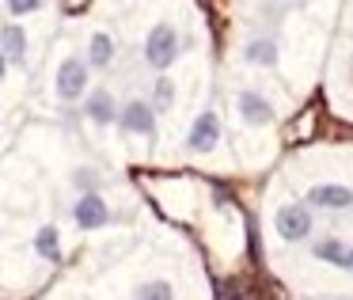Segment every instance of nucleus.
<instances>
[{
  "mask_svg": "<svg viewBox=\"0 0 353 300\" xmlns=\"http://www.w3.org/2000/svg\"><path fill=\"white\" fill-rule=\"evenodd\" d=\"M179 31L171 23H156L152 31H148V39H145V65L156 72V77H168V69L175 65V57H179Z\"/></svg>",
  "mask_w": 353,
  "mask_h": 300,
  "instance_id": "1",
  "label": "nucleus"
},
{
  "mask_svg": "<svg viewBox=\"0 0 353 300\" xmlns=\"http://www.w3.org/2000/svg\"><path fill=\"white\" fill-rule=\"evenodd\" d=\"M274 232H277V239H285V243H307V239L315 236L312 206H304V201H289V206H281L274 213Z\"/></svg>",
  "mask_w": 353,
  "mask_h": 300,
  "instance_id": "2",
  "label": "nucleus"
},
{
  "mask_svg": "<svg viewBox=\"0 0 353 300\" xmlns=\"http://www.w3.org/2000/svg\"><path fill=\"white\" fill-rule=\"evenodd\" d=\"M69 217L80 232H99L114 221V209H110V201L103 198V194H77Z\"/></svg>",
  "mask_w": 353,
  "mask_h": 300,
  "instance_id": "3",
  "label": "nucleus"
},
{
  "mask_svg": "<svg viewBox=\"0 0 353 300\" xmlns=\"http://www.w3.org/2000/svg\"><path fill=\"white\" fill-rule=\"evenodd\" d=\"M88 72H92V65L84 61V57H65L61 65H57V99L61 103H80V95L88 99Z\"/></svg>",
  "mask_w": 353,
  "mask_h": 300,
  "instance_id": "4",
  "label": "nucleus"
},
{
  "mask_svg": "<svg viewBox=\"0 0 353 300\" xmlns=\"http://www.w3.org/2000/svg\"><path fill=\"white\" fill-rule=\"evenodd\" d=\"M118 130L125 133V137H145L152 141L156 137V107L145 99H130L122 107V118H118Z\"/></svg>",
  "mask_w": 353,
  "mask_h": 300,
  "instance_id": "5",
  "label": "nucleus"
},
{
  "mask_svg": "<svg viewBox=\"0 0 353 300\" xmlns=\"http://www.w3.org/2000/svg\"><path fill=\"white\" fill-rule=\"evenodd\" d=\"M236 110H239V118H243L247 126H254V130H262V126H270L277 118L274 103H270L262 92H254V88H243V92L236 95Z\"/></svg>",
  "mask_w": 353,
  "mask_h": 300,
  "instance_id": "6",
  "label": "nucleus"
},
{
  "mask_svg": "<svg viewBox=\"0 0 353 300\" xmlns=\"http://www.w3.org/2000/svg\"><path fill=\"white\" fill-rule=\"evenodd\" d=\"M221 118L213 114V110H201L198 118L190 122V133H186V148L190 152H209V148L221 145Z\"/></svg>",
  "mask_w": 353,
  "mask_h": 300,
  "instance_id": "7",
  "label": "nucleus"
},
{
  "mask_svg": "<svg viewBox=\"0 0 353 300\" xmlns=\"http://www.w3.org/2000/svg\"><path fill=\"white\" fill-rule=\"evenodd\" d=\"M307 206L327 209V213H345V209H353V190L342 183H319L307 190Z\"/></svg>",
  "mask_w": 353,
  "mask_h": 300,
  "instance_id": "8",
  "label": "nucleus"
},
{
  "mask_svg": "<svg viewBox=\"0 0 353 300\" xmlns=\"http://www.w3.org/2000/svg\"><path fill=\"white\" fill-rule=\"evenodd\" d=\"M84 114L92 118L95 126H118V118H122V107L114 103V95L107 92V88H95V92H88V99H84Z\"/></svg>",
  "mask_w": 353,
  "mask_h": 300,
  "instance_id": "9",
  "label": "nucleus"
},
{
  "mask_svg": "<svg viewBox=\"0 0 353 300\" xmlns=\"http://www.w3.org/2000/svg\"><path fill=\"white\" fill-rule=\"evenodd\" d=\"M0 42H4V69H12V65H23V57H27V31L16 23V19H8V23H4Z\"/></svg>",
  "mask_w": 353,
  "mask_h": 300,
  "instance_id": "10",
  "label": "nucleus"
},
{
  "mask_svg": "<svg viewBox=\"0 0 353 300\" xmlns=\"http://www.w3.org/2000/svg\"><path fill=\"white\" fill-rule=\"evenodd\" d=\"M345 254H350V243H345V239H338V236H319V239H312V259H315V262H327V266L342 270V266H345Z\"/></svg>",
  "mask_w": 353,
  "mask_h": 300,
  "instance_id": "11",
  "label": "nucleus"
},
{
  "mask_svg": "<svg viewBox=\"0 0 353 300\" xmlns=\"http://www.w3.org/2000/svg\"><path fill=\"white\" fill-rule=\"evenodd\" d=\"M243 57H247V65H254V69H274L277 65V42L270 39V34H254V39L243 46Z\"/></svg>",
  "mask_w": 353,
  "mask_h": 300,
  "instance_id": "12",
  "label": "nucleus"
},
{
  "mask_svg": "<svg viewBox=\"0 0 353 300\" xmlns=\"http://www.w3.org/2000/svg\"><path fill=\"white\" fill-rule=\"evenodd\" d=\"M31 243H34V254H39L42 262H54V266L61 262V232H57L54 224H42Z\"/></svg>",
  "mask_w": 353,
  "mask_h": 300,
  "instance_id": "13",
  "label": "nucleus"
},
{
  "mask_svg": "<svg viewBox=\"0 0 353 300\" xmlns=\"http://www.w3.org/2000/svg\"><path fill=\"white\" fill-rule=\"evenodd\" d=\"M110 61H114V39L107 31H95L88 39V65L92 69H110Z\"/></svg>",
  "mask_w": 353,
  "mask_h": 300,
  "instance_id": "14",
  "label": "nucleus"
},
{
  "mask_svg": "<svg viewBox=\"0 0 353 300\" xmlns=\"http://www.w3.org/2000/svg\"><path fill=\"white\" fill-rule=\"evenodd\" d=\"M69 183H72L77 194H103L107 179H103V171H95V168H72Z\"/></svg>",
  "mask_w": 353,
  "mask_h": 300,
  "instance_id": "15",
  "label": "nucleus"
},
{
  "mask_svg": "<svg viewBox=\"0 0 353 300\" xmlns=\"http://www.w3.org/2000/svg\"><path fill=\"white\" fill-rule=\"evenodd\" d=\"M133 300H175V289L163 277H148V281H141L133 289Z\"/></svg>",
  "mask_w": 353,
  "mask_h": 300,
  "instance_id": "16",
  "label": "nucleus"
},
{
  "mask_svg": "<svg viewBox=\"0 0 353 300\" xmlns=\"http://www.w3.org/2000/svg\"><path fill=\"white\" fill-rule=\"evenodd\" d=\"M171 103H175V84H171V77H156V84H152V107L156 110H168Z\"/></svg>",
  "mask_w": 353,
  "mask_h": 300,
  "instance_id": "17",
  "label": "nucleus"
},
{
  "mask_svg": "<svg viewBox=\"0 0 353 300\" xmlns=\"http://www.w3.org/2000/svg\"><path fill=\"white\" fill-rule=\"evenodd\" d=\"M8 4V16L12 19H23V16H34L42 8V0H4Z\"/></svg>",
  "mask_w": 353,
  "mask_h": 300,
  "instance_id": "18",
  "label": "nucleus"
},
{
  "mask_svg": "<svg viewBox=\"0 0 353 300\" xmlns=\"http://www.w3.org/2000/svg\"><path fill=\"white\" fill-rule=\"evenodd\" d=\"M342 270H350V274H353V247H350V254H345V266Z\"/></svg>",
  "mask_w": 353,
  "mask_h": 300,
  "instance_id": "19",
  "label": "nucleus"
}]
</instances>
